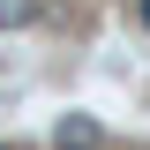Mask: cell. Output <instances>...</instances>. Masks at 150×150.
I'll use <instances>...</instances> for the list:
<instances>
[{
	"label": "cell",
	"instance_id": "7a4b0ae2",
	"mask_svg": "<svg viewBox=\"0 0 150 150\" xmlns=\"http://www.w3.org/2000/svg\"><path fill=\"white\" fill-rule=\"evenodd\" d=\"M38 23V0H0V30H30Z\"/></svg>",
	"mask_w": 150,
	"mask_h": 150
},
{
	"label": "cell",
	"instance_id": "3957f363",
	"mask_svg": "<svg viewBox=\"0 0 150 150\" xmlns=\"http://www.w3.org/2000/svg\"><path fill=\"white\" fill-rule=\"evenodd\" d=\"M135 15H143V30H150V0H135Z\"/></svg>",
	"mask_w": 150,
	"mask_h": 150
},
{
	"label": "cell",
	"instance_id": "6da1fadb",
	"mask_svg": "<svg viewBox=\"0 0 150 150\" xmlns=\"http://www.w3.org/2000/svg\"><path fill=\"white\" fill-rule=\"evenodd\" d=\"M53 150H98V120L90 112H68V120L53 128Z\"/></svg>",
	"mask_w": 150,
	"mask_h": 150
},
{
	"label": "cell",
	"instance_id": "277c9868",
	"mask_svg": "<svg viewBox=\"0 0 150 150\" xmlns=\"http://www.w3.org/2000/svg\"><path fill=\"white\" fill-rule=\"evenodd\" d=\"M0 150H8V143H0Z\"/></svg>",
	"mask_w": 150,
	"mask_h": 150
}]
</instances>
